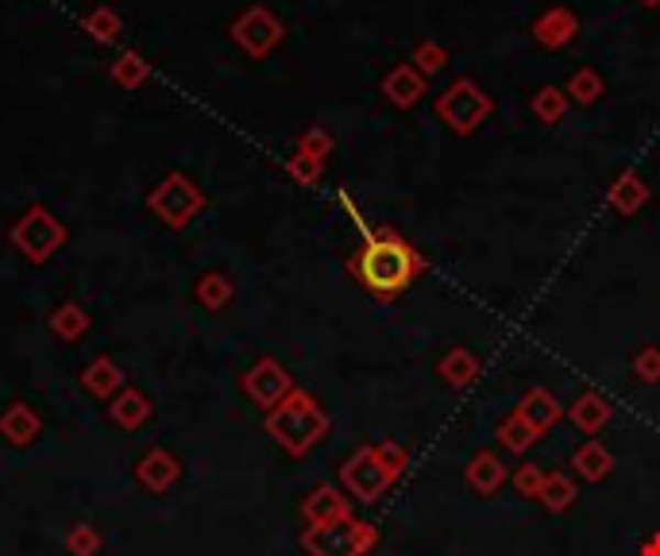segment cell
<instances>
[{
    "mask_svg": "<svg viewBox=\"0 0 660 556\" xmlns=\"http://www.w3.org/2000/svg\"><path fill=\"white\" fill-rule=\"evenodd\" d=\"M483 363L475 352H468V348H449V352L437 360V375L444 386H452V391H464V386H472L475 379H480Z\"/></svg>",
    "mask_w": 660,
    "mask_h": 556,
    "instance_id": "obj_17",
    "label": "cell"
},
{
    "mask_svg": "<svg viewBox=\"0 0 660 556\" xmlns=\"http://www.w3.org/2000/svg\"><path fill=\"white\" fill-rule=\"evenodd\" d=\"M495 437H498V445H503L506 453H514V456H526L529 448H534L537 440H541L534 429H529L526 422H521V414H518V410H514V414H506L503 422H498Z\"/></svg>",
    "mask_w": 660,
    "mask_h": 556,
    "instance_id": "obj_23",
    "label": "cell"
},
{
    "mask_svg": "<svg viewBox=\"0 0 660 556\" xmlns=\"http://www.w3.org/2000/svg\"><path fill=\"white\" fill-rule=\"evenodd\" d=\"M86 314H81L78 306H63L55 317H51V329L58 332V340H78L81 332H86Z\"/></svg>",
    "mask_w": 660,
    "mask_h": 556,
    "instance_id": "obj_30",
    "label": "cell"
},
{
    "mask_svg": "<svg viewBox=\"0 0 660 556\" xmlns=\"http://www.w3.org/2000/svg\"><path fill=\"white\" fill-rule=\"evenodd\" d=\"M568 94L560 86H541L534 94V101H529V109H534V117L541 120V124H560V120H564V112H568Z\"/></svg>",
    "mask_w": 660,
    "mask_h": 556,
    "instance_id": "obj_25",
    "label": "cell"
},
{
    "mask_svg": "<svg viewBox=\"0 0 660 556\" xmlns=\"http://www.w3.org/2000/svg\"><path fill=\"white\" fill-rule=\"evenodd\" d=\"M394 483H398V479H394V471L383 464L375 445H360L340 464V487L348 491V499L363 502V506H375Z\"/></svg>",
    "mask_w": 660,
    "mask_h": 556,
    "instance_id": "obj_5",
    "label": "cell"
},
{
    "mask_svg": "<svg viewBox=\"0 0 660 556\" xmlns=\"http://www.w3.org/2000/svg\"><path fill=\"white\" fill-rule=\"evenodd\" d=\"M263 429L271 433V440H275L283 453H290L301 460V456H309L324 437H329L332 422H329V410H324L314 394L294 386L275 410H267Z\"/></svg>",
    "mask_w": 660,
    "mask_h": 556,
    "instance_id": "obj_2",
    "label": "cell"
},
{
    "mask_svg": "<svg viewBox=\"0 0 660 556\" xmlns=\"http://www.w3.org/2000/svg\"><path fill=\"white\" fill-rule=\"evenodd\" d=\"M240 386H244V394H248V399H252L260 410H275L278 402H283L286 394L294 391V375H290V371H286L278 360L263 356L260 363H252V371H244Z\"/></svg>",
    "mask_w": 660,
    "mask_h": 556,
    "instance_id": "obj_6",
    "label": "cell"
},
{
    "mask_svg": "<svg viewBox=\"0 0 660 556\" xmlns=\"http://www.w3.org/2000/svg\"><path fill=\"white\" fill-rule=\"evenodd\" d=\"M634 375L641 379V383L657 386L660 383V345H645L634 352Z\"/></svg>",
    "mask_w": 660,
    "mask_h": 556,
    "instance_id": "obj_32",
    "label": "cell"
},
{
    "mask_svg": "<svg viewBox=\"0 0 660 556\" xmlns=\"http://www.w3.org/2000/svg\"><path fill=\"white\" fill-rule=\"evenodd\" d=\"M464 479H468V487H472L480 499H495L498 494V487L510 479V471H506V460L498 453H491V448H480V453L468 460V468H464Z\"/></svg>",
    "mask_w": 660,
    "mask_h": 556,
    "instance_id": "obj_12",
    "label": "cell"
},
{
    "mask_svg": "<svg viewBox=\"0 0 660 556\" xmlns=\"http://www.w3.org/2000/svg\"><path fill=\"white\" fill-rule=\"evenodd\" d=\"M575 499H580L575 476H568V471H544V487L537 502H541L549 514H568V510L575 506Z\"/></svg>",
    "mask_w": 660,
    "mask_h": 556,
    "instance_id": "obj_22",
    "label": "cell"
},
{
    "mask_svg": "<svg viewBox=\"0 0 660 556\" xmlns=\"http://www.w3.org/2000/svg\"><path fill=\"white\" fill-rule=\"evenodd\" d=\"M43 433V422L28 402H12L4 414H0V437L9 440L12 448H28L35 445V437Z\"/></svg>",
    "mask_w": 660,
    "mask_h": 556,
    "instance_id": "obj_16",
    "label": "cell"
},
{
    "mask_svg": "<svg viewBox=\"0 0 660 556\" xmlns=\"http://www.w3.org/2000/svg\"><path fill=\"white\" fill-rule=\"evenodd\" d=\"M240 40H248V47L252 51H267L271 43L278 40V24L267 17H252V24L240 28Z\"/></svg>",
    "mask_w": 660,
    "mask_h": 556,
    "instance_id": "obj_29",
    "label": "cell"
},
{
    "mask_svg": "<svg viewBox=\"0 0 660 556\" xmlns=\"http://www.w3.org/2000/svg\"><path fill=\"white\" fill-rule=\"evenodd\" d=\"M12 240H16V248L24 251L28 259L43 263V259H47L51 251H55L58 243H63V228L55 225V217H51L47 209H32V212H28V217L16 225Z\"/></svg>",
    "mask_w": 660,
    "mask_h": 556,
    "instance_id": "obj_7",
    "label": "cell"
},
{
    "mask_svg": "<svg viewBox=\"0 0 660 556\" xmlns=\"http://www.w3.org/2000/svg\"><path fill=\"white\" fill-rule=\"evenodd\" d=\"M518 414H521V422L537 433V437H549L552 425L564 417V406H560V399L549 391V386H529L518 402Z\"/></svg>",
    "mask_w": 660,
    "mask_h": 556,
    "instance_id": "obj_11",
    "label": "cell"
},
{
    "mask_svg": "<svg viewBox=\"0 0 660 556\" xmlns=\"http://www.w3.org/2000/svg\"><path fill=\"white\" fill-rule=\"evenodd\" d=\"M151 417V399L135 386H124L117 399H109V422L120 425V429H140Z\"/></svg>",
    "mask_w": 660,
    "mask_h": 556,
    "instance_id": "obj_20",
    "label": "cell"
},
{
    "mask_svg": "<svg viewBox=\"0 0 660 556\" xmlns=\"http://www.w3.org/2000/svg\"><path fill=\"white\" fill-rule=\"evenodd\" d=\"M301 517L306 525H332L340 517H352V499L344 487L337 483H317L314 491L301 499Z\"/></svg>",
    "mask_w": 660,
    "mask_h": 556,
    "instance_id": "obj_9",
    "label": "cell"
},
{
    "mask_svg": "<svg viewBox=\"0 0 660 556\" xmlns=\"http://www.w3.org/2000/svg\"><path fill=\"white\" fill-rule=\"evenodd\" d=\"M637 556H660V533H649L637 548Z\"/></svg>",
    "mask_w": 660,
    "mask_h": 556,
    "instance_id": "obj_36",
    "label": "cell"
},
{
    "mask_svg": "<svg viewBox=\"0 0 660 556\" xmlns=\"http://www.w3.org/2000/svg\"><path fill=\"white\" fill-rule=\"evenodd\" d=\"M182 479V460L166 448H147V453L135 460V483L151 494L170 491L174 483Z\"/></svg>",
    "mask_w": 660,
    "mask_h": 556,
    "instance_id": "obj_10",
    "label": "cell"
},
{
    "mask_svg": "<svg viewBox=\"0 0 660 556\" xmlns=\"http://www.w3.org/2000/svg\"><path fill=\"white\" fill-rule=\"evenodd\" d=\"M572 471H575V479H587V483H603V479L614 471V453L598 437H587L572 453Z\"/></svg>",
    "mask_w": 660,
    "mask_h": 556,
    "instance_id": "obj_18",
    "label": "cell"
},
{
    "mask_svg": "<svg viewBox=\"0 0 660 556\" xmlns=\"http://www.w3.org/2000/svg\"><path fill=\"white\" fill-rule=\"evenodd\" d=\"M101 533L94 530V525H86V522H78V525H70V533H66V553L70 556H97L101 553Z\"/></svg>",
    "mask_w": 660,
    "mask_h": 556,
    "instance_id": "obj_27",
    "label": "cell"
},
{
    "mask_svg": "<svg viewBox=\"0 0 660 556\" xmlns=\"http://www.w3.org/2000/svg\"><path fill=\"white\" fill-rule=\"evenodd\" d=\"M378 456H383V464L386 468L394 471V479L406 471V464H409V453H406V445H398V440H378Z\"/></svg>",
    "mask_w": 660,
    "mask_h": 556,
    "instance_id": "obj_34",
    "label": "cell"
},
{
    "mask_svg": "<svg viewBox=\"0 0 660 556\" xmlns=\"http://www.w3.org/2000/svg\"><path fill=\"white\" fill-rule=\"evenodd\" d=\"M610 417H614V406L606 402V394H598V391L575 394V402L568 406V422H572L580 433H587V437H598V433L610 425Z\"/></svg>",
    "mask_w": 660,
    "mask_h": 556,
    "instance_id": "obj_15",
    "label": "cell"
},
{
    "mask_svg": "<svg viewBox=\"0 0 660 556\" xmlns=\"http://www.w3.org/2000/svg\"><path fill=\"white\" fill-rule=\"evenodd\" d=\"M534 40L537 47L544 51H564L575 43V35H580V17H575L572 9H564V4H552V9H544L541 17L534 20Z\"/></svg>",
    "mask_w": 660,
    "mask_h": 556,
    "instance_id": "obj_8",
    "label": "cell"
},
{
    "mask_svg": "<svg viewBox=\"0 0 660 556\" xmlns=\"http://www.w3.org/2000/svg\"><path fill=\"white\" fill-rule=\"evenodd\" d=\"M409 63H414L417 70L429 78V74H437V70H444V66H449V47H440L437 40H421L414 47V58H409Z\"/></svg>",
    "mask_w": 660,
    "mask_h": 556,
    "instance_id": "obj_26",
    "label": "cell"
},
{
    "mask_svg": "<svg viewBox=\"0 0 660 556\" xmlns=\"http://www.w3.org/2000/svg\"><path fill=\"white\" fill-rule=\"evenodd\" d=\"M352 279L378 302H394L429 271V259L394 228H367L363 243L348 259Z\"/></svg>",
    "mask_w": 660,
    "mask_h": 556,
    "instance_id": "obj_1",
    "label": "cell"
},
{
    "mask_svg": "<svg viewBox=\"0 0 660 556\" xmlns=\"http://www.w3.org/2000/svg\"><path fill=\"white\" fill-rule=\"evenodd\" d=\"M155 209L163 212L170 225H186V220L201 209V194H197L186 178H166V186L155 194Z\"/></svg>",
    "mask_w": 660,
    "mask_h": 556,
    "instance_id": "obj_13",
    "label": "cell"
},
{
    "mask_svg": "<svg viewBox=\"0 0 660 556\" xmlns=\"http://www.w3.org/2000/svg\"><path fill=\"white\" fill-rule=\"evenodd\" d=\"M81 386H86L94 399H117L124 391V371L109 360V356H97L94 363H86L81 371Z\"/></svg>",
    "mask_w": 660,
    "mask_h": 556,
    "instance_id": "obj_21",
    "label": "cell"
},
{
    "mask_svg": "<svg viewBox=\"0 0 660 556\" xmlns=\"http://www.w3.org/2000/svg\"><path fill=\"white\" fill-rule=\"evenodd\" d=\"M378 545V530L363 517H340L332 525H306L301 548L306 556H367Z\"/></svg>",
    "mask_w": 660,
    "mask_h": 556,
    "instance_id": "obj_4",
    "label": "cell"
},
{
    "mask_svg": "<svg viewBox=\"0 0 660 556\" xmlns=\"http://www.w3.org/2000/svg\"><path fill=\"white\" fill-rule=\"evenodd\" d=\"M432 112H437V120L449 128V132L472 135L475 128H483L491 120L495 101H491V94L475 78H457L444 94L437 97Z\"/></svg>",
    "mask_w": 660,
    "mask_h": 556,
    "instance_id": "obj_3",
    "label": "cell"
},
{
    "mask_svg": "<svg viewBox=\"0 0 660 556\" xmlns=\"http://www.w3.org/2000/svg\"><path fill=\"white\" fill-rule=\"evenodd\" d=\"M564 94H568V101H575V105H595L598 97L606 94V81L595 66H580V70L568 78Z\"/></svg>",
    "mask_w": 660,
    "mask_h": 556,
    "instance_id": "obj_24",
    "label": "cell"
},
{
    "mask_svg": "<svg viewBox=\"0 0 660 556\" xmlns=\"http://www.w3.org/2000/svg\"><path fill=\"white\" fill-rule=\"evenodd\" d=\"M606 201H610V209L618 212V217H634V212H641L645 205H649V186H645V178L637 171H622L618 178H614Z\"/></svg>",
    "mask_w": 660,
    "mask_h": 556,
    "instance_id": "obj_19",
    "label": "cell"
},
{
    "mask_svg": "<svg viewBox=\"0 0 660 556\" xmlns=\"http://www.w3.org/2000/svg\"><path fill=\"white\" fill-rule=\"evenodd\" d=\"M301 151H306V155H317V159H324L332 151V140L324 132H309L306 140H301Z\"/></svg>",
    "mask_w": 660,
    "mask_h": 556,
    "instance_id": "obj_35",
    "label": "cell"
},
{
    "mask_svg": "<svg viewBox=\"0 0 660 556\" xmlns=\"http://www.w3.org/2000/svg\"><path fill=\"white\" fill-rule=\"evenodd\" d=\"M425 81H429V78H425L414 63H398L394 70H386L383 94H386V101H391L394 109H414V105L425 97Z\"/></svg>",
    "mask_w": 660,
    "mask_h": 556,
    "instance_id": "obj_14",
    "label": "cell"
},
{
    "mask_svg": "<svg viewBox=\"0 0 660 556\" xmlns=\"http://www.w3.org/2000/svg\"><path fill=\"white\" fill-rule=\"evenodd\" d=\"M321 171H324V159L317 155H306V151H298L290 163V174L301 182V186H314V182H321Z\"/></svg>",
    "mask_w": 660,
    "mask_h": 556,
    "instance_id": "obj_33",
    "label": "cell"
},
{
    "mask_svg": "<svg viewBox=\"0 0 660 556\" xmlns=\"http://www.w3.org/2000/svg\"><path fill=\"white\" fill-rule=\"evenodd\" d=\"M645 9H660V0H641Z\"/></svg>",
    "mask_w": 660,
    "mask_h": 556,
    "instance_id": "obj_37",
    "label": "cell"
},
{
    "mask_svg": "<svg viewBox=\"0 0 660 556\" xmlns=\"http://www.w3.org/2000/svg\"><path fill=\"white\" fill-rule=\"evenodd\" d=\"M510 483H514V491H518L521 499H541L544 468H541V464H521V468L510 476Z\"/></svg>",
    "mask_w": 660,
    "mask_h": 556,
    "instance_id": "obj_31",
    "label": "cell"
},
{
    "mask_svg": "<svg viewBox=\"0 0 660 556\" xmlns=\"http://www.w3.org/2000/svg\"><path fill=\"white\" fill-rule=\"evenodd\" d=\"M197 298H201L209 309H224L232 302V283L224 274H205L201 286H197Z\"/></svg>",
    "mask_w": 660,
    "mask_h": 556,
    "instance_id": "obj_28",
    "label": "cell"
}]
</instances>
